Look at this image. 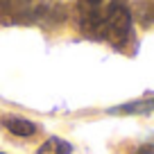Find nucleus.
<instances>
[{
  "label": "nucleus",
  "mask_w": 154,
  "mask_h": 154,
  "mask_svg": "<svg viewBox=\"0 0 154 154\" xmlns=\"http://www.w3.org/2000/svg\"><path fill=\"white\" fill-rule=\"evenodd\" d=\"M131 154H154V143H145V145H138Z\"/></svg>",
  "instance_id": "nucleus-4"
},
{
  "label": "nucleus",
  "mask_w": 154,
  "mask_h": 154,
  "mask_svg": "<svg viewBox=\"0 0 154 154\" xmlns=\"http://www.w3.org/2000/svg\"><path fill=\"white\" fill-rule=\"evenodd\" d=\"M0 154H2V152H0Z\"/></svg>",
  "instance_id": "nucleus-5"
},
{
  "label": "nucleus",
  "mask_w": 154,
  "mask_h": 154,
  "mask_svg": "<svg viewBox=\"0 0 154 154\" xmlns=\"http://www.w3.org/2000/svg\"><path fill=\"white\" fill-rule=\"evenodd\" d=\"M2 125L16 136H34L38 129L34 122L25 120V118H2Z\"/></svg>",
  "instance_id": "nucleus-2"
},
{
  "label": "nucleus",
  "mask_w": 154,
  "mask_h": 154,
  "mask_svg": "<svg viewBox=\"0 0 154 154\" xmlns=\"http://www.w3.org/2000/svg\"><path fill=\"white\" fill-rule=\"evenodd\" d=\"M97 34L111 41L113 45H122L131 36V16L122 5H113L104 11Z\"/></svg>",
  "instance_id": "nucleus-1"
},
{
  "label": "nucleus",
  "mask_w": 154,
  "mask_h": 154,
  "mask_svg": "<svg viewBox=\"0 0 154 154\" xmlns=\"http://www.w3.org/2000/svg\"><path fill=\"white\" fill-rule=\"evenodd\" d=\"M36 154H72V145L68 143V140H63V138L52 136V138H48L38 147Z\"/></svg>",
  "instance_id": "nucleus-3"
}]
</instances>
